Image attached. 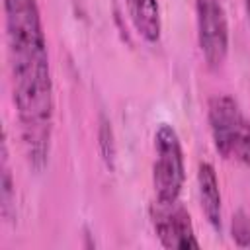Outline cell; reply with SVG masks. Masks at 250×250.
<instances>
[{
  "instance_id": "5b68a950",
  "label": "cell",
  "mask_w": 250,
  "mask_h": 250,
  "mask_svg": "<svg viewBox=\"0 0 250 250\" xmlns=\"http://www.w3.org/2000/svg\"><path fill=\"white\" fill-rule=\"evenodd\" d=\"M150 221L156 232V238L164 248L170 250H189L199 248L195 229L191 223L189 211L184 203L178 201H152L150 203Z\"/></svg>"
},
{
  "instance_id": "7a4b0ae2",
  "label": "cell",
  "mask_w": 250,
  "mask_h": 250,
  "mask_svg": "<svg viewBox=\"0 0 250 250\" xmlns=\"http://www.w3.org/2000/svg\"><path fill=\"white\" fill-rule=\"evenodd\" d=\"M207 123L215 150L229 162L250 166V119L229 94H215L207 102Z\"/></svg>"
},
{
  "instance_id": "8992f818",
  "label": "cell",
  "mask_w": 250,
  "mask_h": 250,
  "mask_svg": "<svg viewBox=\"0 0 250 250\" xmlns=\"http://www.w3.org/2000/svg\"><path fill=\"white\" fill-rule=\"evenodd\" d=\"M197 191L201 201V211L213 230L221 232L223 229V197L219 188V178L215 166L207 160H201L197 166Z\"/></svg>"
},
{
  "instance_id": "8fae6325",
  "label": "cell",
  "mask_w": 250,
  "mask_h": 250,
  "mask_svg": "<svg viewBox=\"0 0 250 250\" xmlns=\"http://www.w3.org/2000/svg\"><path fill=\"white\" fill-rule=\"evenodd\" d=\"M244 8H246V16H248V23H250V0H244Z\"/></svg>"
},
{
  "instance_id": "3957f363",
  "label": "cell",
  "mask_w": 250,
  "mask_h": 250,
  "mask_svg": "<svg viewBox=\"0 0 250 250\" xmlns=\"http://www.w3.org/2000/svg\"><path fill=\"white\" fill-rule=\"evenodd\" d=\"M186 184V158L178 131L160 123L154 131L152 186L156 201H178Z\"/></svg>"
},
{
  "instance_id": "30bf717a",
  "label": "cell",
  "mask_w": 250,
  "mask_h": 250,
  "mask_svg": "<svg viewBox=\"0 0 250 250\" xmlns=\"http://www.w3.org/2000/svg\"><path fill=\"white\" fill-rule=\"evenodd\" d=\"M98 139H100V152H102V158L105 160V164H107V166H113V160H115L113 131H111V123H109L104 115H102V119H100Z\"/></svg>"
},
{
  "instance_id": "277c9868",
  "label": "cell",
  "mask_w": 250,
  "mask_h": 250,
  "mask_svg": "<svg viewBox=\"0 0 250 250\" xmlns=\"http://www.w3.org/2000/svg\"><path fill=\"white\" fill-rule=\"evenodd\" d=\"M195 23L199 51L209 68H219L227 61L230 35L229 20L221 0H195Z\"/></svg>"
},
{
  "instance_id": "ba28073f",
  "label": "cell",
  "mask_w": 250,
  "mask_h": 250,
  "mask_svg": "<svg viewBox=\"0 0 250 250\" xmlns=\"http://www.w3.org/2000/svg\"><path fill=\"white\" fill-rule=\"evenodd\" d=\"M0 211L6 221L16 219V182L10 168V152H8V139L4 135L2 148H0Z\"/></svg>"
},
{
  "instance_id": "6da1fadb",
  "label": "cell",
  "mask_w": 250,
  "mask_h": 250,
  "mask_svg": "<svg viewBox=\"0 0 250 250\" xmlns=\"http://www.w3.org/2000/svg\"><path fill=\"white\" fill-rule=\"evenodd\" d=\"M12 100L27 164H49L55 127V84L37 0H2Z\"/></svg>"
},
{
  "instance_id": "9c48e42d",
  "label": "cell",
  "mask_w": 250,
  "mask_h": 250,
  "mask_svg": "<svg viewBox=\"0 0 250 250\" xmlns=\"http://www.w3.org/2000/svg\"><path fill=\"white\" fill-rule=\"evenodd\" d=\"M230 234L236 246L240 248H250V215L242 209H238L232 215L230 221Z\"/></svg>"
},
{
  "instance_id": "52a82bcc",
  "label": "cell",
  "mask_w": 250,
  "mask_h": 250,
  "mask_svg": "<svg viewBox=\"0 0 250 250\" xmlns=\"http://www.w3.org/2000/svg\"><path fill=\"white\" fill-rule=\"evenodd\" d=\"M129 20L135 31L146 43H158L162 33V16L158 0H125Z\"/></svg>"
}]
</instances>
